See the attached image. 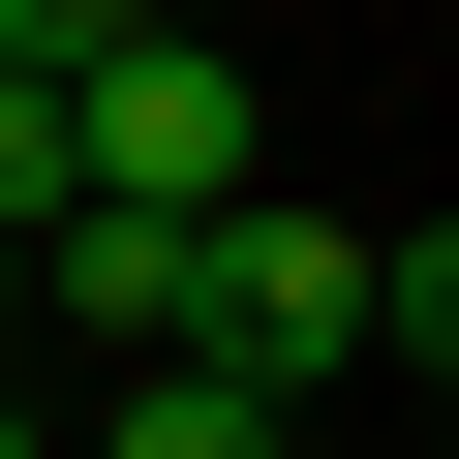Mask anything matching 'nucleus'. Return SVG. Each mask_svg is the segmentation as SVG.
Returning a JSON list of instances; mask_svg holds the SVG:
<instances>
[{
  "label": "nucleus",
  "instance_id": "5",
  "mask_svg": "<svg viewBox=\"0 0 459 459\" xmlns=\"http://www.w3.org/2000/svg\"><path fill=\"white\" fill-rule=\"evenodd\" d=\"M184 31H246V0H184Z\"/></svg>",
  "mask_w": 459,
  "mask_h": 459
},
{
  "label": "nucleus",
  "instance_id": "2",
  "mask_svg": "<svg viewBox=\"0 0 459 459\" xmlns=\"http://www.w3.org/2000/svg\"><path fill=\"white\" fill-rule=\"evenodd\" d=\"M123 31H153V0H0V62H31V92H62V62H123Z\"/></svg>",
  "mask_w": 459,
  "mask_h": 459
},
{
  "label": "nucleus",
  "instance_id": "1",
  "mask_svg": "<svg viewBox=\"0 0 459 459\" xmlns=\"http://www.w3.org/2000/svg\"><path fill=\"white\" fill-rule=\"evenodd\" d=\"M214 184H276V92H246V31H153L123 62H62V214H214Z\"/></svg>",
  "mask_w": 459,
  "mask_h": 459
},
{
  "label": "nucleus",
  "instance_id": "4",
  "mask_svg": "<svg viewBox=\"0 0 459 459\" xmlns=\"http://www.w3.org/2000/svg\"><path fill=\"white\" fill-rule=\"evenodd\" d=\"M0 368H31V276H0Z\"/></svg>",
  "mask_w": 459,
  "mask_h": 459
},
{
  "label": "nucleus",
  "instance_id": "3",
  "mask_svg": "<svg viewBox=\"0 0 459 459\" xmlns=\"http://www.w3.org/2000/svg\"><path fill=\"white\" fill-rule=\"evenodd\" d=\"M0 459H62V398H31V368H0Z\"/></svg>",
  "mask_w": 459,
  "mask_h": 459
}]
</instances>
